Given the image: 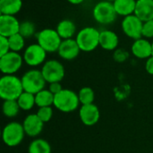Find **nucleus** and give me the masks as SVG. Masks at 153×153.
<instances>
[{"label": "nucleus", "mask_w": 153, "mask_h": 153, "mask_svg": "<svg viewBox=\"0 0 153 153\" xmlns=\"http://www.w3.org/2000/svg\"><path fill=\"white\" fill-rule=\"evenodd\" d=\"M23 91L22 80L13 74H5L0 79V97L4 100H17Z\"/></svg>", "instance_id": "nucleus-1"}, {"label": "nucleus", "mask_w": 153, "mask_h": 153, "mask_svg": "<svg viewBox=\"0 0 153 153\" xmlns=\"http://www.w3.org/2000/svg\"><path fill=\"white\" fill-rule=\"evenodd\" d=\"M100 34L97 29L93 27L82 28L76 35V42L81 51L91 52L100 46Z\"/></svg>", "instance_id": "nucleus-2"}, {"label": "nucleus", "mask_w": 153, "mask_h": 153, "mask_svg": "<svg viewBox=\"0 0 153 153\" xmlns=\"http://www.w3.org/2000/svg\"><path fill=\"white\" fill-rule=\"evenodd\" d=\"M79 97L74 91L64 89L61 92L55 95L54 106L59 111L64 113H70L77 109L79 106Z\"/></svg>", "instance_id": "nucleus-3"}, {"label": "nucleus", "mask_w": 153, "mask_h": 153, "mask_svg": "<svg viewBox=\"0 0 153 153\" xmlns=\"http://www.w3.org/2000/svg\"><path fill=\"white\" fill-rule=\"evenodd\" d=\"M92 15L98 23L103 25L113 23L117 17V13L114 7L113 2L107 0L100 1L95 4L92 10Z\"/></svg>", "instance_id": "nucleus-4"}, {"label": "nucleus", "mask_w": 153, "mask_h": 153, "mask_svg": "<svg viewBox=\"0 0 153 153\" xmlns=\"http://www.w3.org/2000/svg\"><path fill=\"white\" fill-rule=\"evenodd\" d=\"M38 44L41 46L47 53L57 52L62 43V39L57 33L56 30L44 29L36 34Z\"/></svg>", "instance_id": "nucleus-5"}, {"label": "nucleus", "mask_w": 153, "mask_h": 153, "mask_svg": "<svg viewBox=\"0 0 153 153\" xmlns=\"http://www.w3.org/2000/svg\"><path fill=\"white\" fill-rule=\"evenodd\" d=\"M22 83L23 91L32 94H37L40 91L44 90L46 85V80L41 73L39 70H30L26 72L22 77Z\"/></svg>", "instance_id": "nucleus-6"}, {"label": "nucleus", "mask_w": 153, "mask_h": 153, "mask_svg": "<svg viewBox=\"0 0 153 153\" xmlns=\"http://www.w3.org/2000/svg\"><path fill=\"white\" fill-rule=\"evenodd\" d=\"M23 126L18 122H12L7 124L3 129L2 138L4 143L9 147H15L19 145L25 135Z\"/></svg>", "instance_id": "nucleus-7"}, {"label": "nucleus", "mask_w": 153, "mask_h": 153, "mask_svg": "<svg viewBox=\"0 0 153 153\" xmlns=\"http://www.w3.org/2000/svg\"><path fill=\"white\" fill-rule=\"evenodd\" d=\"M41 73L47 82H60L65 77V67L59 61L52 59L44 63Z\"/></svg>", "instance_id": "nucleus-8"}, {"label": "nucleus", "mask_w": 153, "mask_h": 153, "mask_svg": "<svg viewBox=\"0 0 153 153\" xmlns=\"http://www.w3.org/2000/svg\"><path fill=\"white\" fill-rule=\"evenodd\" d=\"M22 62L23 56L18 52L10 51L0 56V70L4 74H13L20 70Z\"/></svg>", "instance_id": "nucleus-9"}, {"label": "nucleus", "mask_w": 153, "mask_h": 153, "mask_svg": "<svg viewBox=\"0 0 153 153\" xmlns=\"http://www.w3.org/2000/svg\"><path fill=\"white\" fill-rule=\"evenodd\" d=\"M122 30L124 33L136 40L143 37V22L139 19L134 13L126 16L124 20L122 21Z\"/></svg>", "instance_id": "nucleus-10"}, {"label": "nucleus", "mask_w": 153, "mask_h": 153, "mask_svg": "<svg viewBox=\"0 0 153 153\" xmlns=\"http://www.w3.org/2000/svg\"><path fill=\"white\" fill-rule=\"evenodd\" d=\"M47 56L46 50L39 44H31L25 49L23 53V61L30 66H37L41 65Z\"/></svg>", "instance_id": "nucleus-11"}, {"label": "nucleus", "mask_w": 153, "mask_h": 153, "mask_svg": "<svg viewBox=\"0 0 153 153\" xmlns=\"http://www.w3.org/2000/svg\"><path fill=\"white\" fill-rule=\"evenodd\" d=\"M20 22L14 15H0V36L9 38L19 33Z\"/></svg>", "instance_id": "nucleus-12"}, {"label": "nucleus", "mask_w": 153, "mask_h": 153, "mask_svg": "<svg viewBox=\"0 0 153 153\" xmlns=\"http://www.w3.org/2000/svg\"><path fill=\"white\" fill-rule=\"evenodd\" d=\"M79 115L82 124L87 126H92L96 125L100 117L99 108L94 104L82 105Z\"/></svg>", "instance_id": "nucleus-13"}, {"label": "nucleus", "mask_w": 153, "mask_h": 153, "mask_svg": "<svg viewBox=\"0 0 153 153\" xmlns=\"http://www.w3.org/2000/svg\"><path fill=\"white\" fill-rule=\"evenodd\" d=\"M57 52L61 58L65 60H74L79 56L81 49L76 42V39H69L62 41Z\"/></svg>", "instance_id": "nucleus-14"}, {"label": "nucleus", "mask_w": 153, "mask_h": 153, "mask_svg": "<svg viewBox=\"0 0 153 153\" xmlns=\"http://www.w3.org/2000/svg\"><path fill=\"white\" fill-rule=\"evenodd\" d=\"M22 126L27 135L30 137H36L41 133L44 123L40 120L37 114H30L26 117L22 123Z\"/></svg>", "instance_id": "nucleus-15"}, {"label": "nucleus", "mask_w": 153, "mask_h": 153, "mask_svg": "<svg viewBox=\"0 0 153 153\" xmlns=\"http://www.w3.org/2000/svg\"><path fill=\"white\" fill-rule=\"evenodd\" d=\"M131 49L133 55L140 59H148L152 56V43L145 39L134 40Z\"/></svg>", "instance_id": "nucleus-16"}, {"label": "nucleus", "mask_w": 153, "mask_h": 153, "mask_svg": "<svg viewBox=\"0 0 153 153\" xmlns=\"http://www.w3.org/2000/svg\"><path fill=\"white\" fill-rule=\"evenodd\" d=\"M134 14L143 22L153 20V0H137Z\"/></svg>", "instance_id": "nucleus-17"}, {"label": "nucleus", "mask_w": 153, "mask_h": 153, "mask_svg": "<svg viewBox=\"0 0 153 153\" xmlns=\"http://www.w3.org/2000/svg\"><path fill=\"white\" fill-rule=\"evenodd\" d=\"M119 39L116 32L104 30L100 34V46L105 50H115L118 46Z\"/></svg>", "instance_id": "nucleus-18"}, {"label": "nucleus", "mask_w": 153, "mask_h": 153, "mask_svg": "<svg viewBox=\"0 0 153 153\" xmlns=\"http://www.w3.org/2000/svg\"><path fill=\"white\" fill-rule=\"evenodd\" d=\"M136 2L137 0H115L113 4L117 15L126 17L134 13Z\"/></svg>", "instance_id": "nucleus-19"}, {"label": "nucleus", "mask_w": 153, "mask_h": 153, "mask_svg": "<svg viewBox=\"0 0 153 153\" xmlns=\"http://www.w3.org/2000/svg\"><path fill=\"white\" fill-rule=\"evenodd\" d=\"M56 31L63 39H73V36L76 32V26L71 20L65 19L58 22L56 26Z\"/></svg>", "instance_id": "nucleus-20"}, {"label": "nucleus", "mask_w": 153, "mask_h": 153, "mask_svg": "<svg viewBox=\"0 0 153 153\" xmlns=\"http://www.w3.org/2000/svg\"><path fill=\"white\" fill-rule=\"evenodd\" d=\"M22 6V0H0V13L4 15H15Z\"/></svg>", "instance_id": "nucleus-21"}, {"label": "nucleus", "mask_w": 153, "mask_h": 153, "mask_svg": "<svg viewBox=\"0 0 153 153\" xmlns=\"http://www.w3.org/2000/svg\"><path fill=\"white\" fill-rule=\"evenodd\" d=\"M55 95L49 90H42L35 94V103L39 108L51 107L54 105Z\"/></svg>", "instance_id": "nucleus-22"}, {"label": "nucleus", "mask_w": 153, "mask_h": 153, "mask_svg": "<svg viewBox=\"0 0 153 153\" xmlns=\"http://www.w3.org/2000/svg\"><path fill=\"white\" fill-rule=\"evenodd\" d=\"M29 153H51V146L46 140L36 139L30 143Z\"/></svg>", "instance_id": "nucleus-23"}, {"label": "nucleus", "mask_w": 153, "mask_h": 153, "mask_svg": "<svg viewBox=\"0 0 153 153\" xmlns=\"http://www.w3.org/2000/svg\"><path fill=\"white\" fill-rule=\"evenodd\" d=\"M17 102L20 106V108L22 110H30L33 108L35 103V95L30 92L23 91L22 95L17 99Z\"/></svg>", "instance_id": "nucleus-24"}, {"label": "nucleus", "mask_w": 153, "mask_h": 153, "mask_svg": "<svg viewBox=\"0 0 153 153\" xmlns=\"http://www.w3.org/2000/svg\"><path fill=\"white\" fill-rule=\"evenodd\" d=\"M2 108L4 115L10 118L15 117L21 109L17 100H4Z\"/></svg>", "instance_id": "nucleus-25"}, {"label": "nucleus", "mask_w": 153, "mask_h": 153, "mask_svg": "<svg viewBox=\"0 0 153 153\" xmlns=\"http://www.w3.org/2000/svg\"><path fill=\"white\" fill-rule=\"evenodd\" d=\"M79 101L82 105H89L93 104L95 94L91 88L90 87H83L80 90L78 93Z\"/></svg>", "instance_id": "nucleus-26"}, {"label": "nucleus", "mask_w": 153, "mask_h": 153, "mask_svg": "<svg viewBox=\"0 0 153 153\" xmlns=\"http://www.w3.org/2000/svg\"><path fill=\"white\" fill-rule=\"evenodd\" d=\"M19 33L24 38L28 39L35 35L36 33V26L35 24L28 20H25L20 23V29H19Z\"/></svg>", "instance_id": "nucleus-27"}, {"label": "nucleus", "mask_w": 153, "mask_h": 153, "mask_svg": "<svg viewBox=\"0 0 153 153\" xmlns=\"http://www.w3.org/2000/svg\"><path fill=\"white\" fill-rule=\"evenodd\" d=\"M8 41H9L10 50L13 51V52L21 51L24 48V45H25L24 38L20 33H16V34L9 37Z\"/></svg>", "instance_id": "nucleus-28"}, {"label": "nucleus", "mask_w": 153, "mask_h": 153, "mask_svg": "<svg viewBox=\"0 0 153 153\" xmlns=\"http://www.w3.org/2000/svg\"><path fill=\"white\" fill-rule=\"evenodd\" d=\"M36 114L43 123H47L52 118L53 110L51 107H42L39 108Z\"/></svg>", "instance_id": "nucleus-29"}, {"label": "nucleus", "mask_w": 153, "mask_h": 153, "mask_svg": "<svg viewBox=\"0 0 153 153\" xmlns=\"http://www.w3.org/2000/svg\"><path fill=\"white\" fill-rule=\"evenodd\" d=\"M143 37L147 38V39L153 38V20H150V21L143 22Z\"/></svg>", "instance_id": "nucleus-30"}, {"label": "nucleus", "mask_w": 153, "mask_h": 153, "mask_svg": "<svg viewBox=\"0 0 153 153\" xmlns=\"http://www.w3.org/2000/svg\"><path fill=\"white\" fill-rule=\"evenodd\" d=\"M10 46H9V41L8 38L0 36V56L7 54L10 52Z\"/></svg>", "instance_id": "nucleus-31"}, {"label": "nucleus", "mask_w": 153, "mask_h": 153, "mask_svg": "<svg viewBox=\"0 0 153 153\" xmlns=\"http://www.w3.org/2000/svg\"><path fill=\"white\" fill-rule=\"evenodd\" d=\"M48 90H49L54 95H56V94L61 92L64 89L62 88V85L60 84V82H52V83H49Z\"/></svg>", "instance_id": "nucleus-32"}, {"label": "nucleus", "mask_w": 153, "mask_h": 153, "mask_svg": "<svg viewBox=\"0 0 153 153\" xmlns=\"http://www.w3.org/2000/svg\"><path fill=\"white\" fill-rule=\"evenodd\" d=\"M114 56L117 61H124L127 56V53L123 49H117L116 50Z\"/></svg>", "instance_id": "nucleus-33"}, {"label": "nucleus", "mask_w": 153, "mask_h": 153, "mask_svg": "<svg viewBox=\"0 0 153 153\" xmlns=\"http://www.w3.org/2000/svg\"><path fill=\"white\" fill-rule=\"evenodd\" d=\"M145 68L148 74L153 75V56L147 59L146 64H145Z\"/></svg>", "instance_id": "nucleus-34"}, {"label": "nucleus", "mask_w": 153, "mask_h": 153, "mask_svg": "<svg viewBox=\"0 0 153 153\" xmlns=\"http://www.w3.org/2000/svg\"><path fill=\"white\" fill-rule=\"evenodd\" d=\"M70 4H82L84 0H67Z\"/></svg>", "instance_id": "nucleus-35"}, {"label": "nucleus", "mask_w": 153, "mask_h": 153, "mask_svg": "<svg viewBox=\"0 0 153 153\" xmlns=\"http://www.w3.org/2000/svg\"><path fill=\"white\" fill-rule=\"evenodd\" d=\"M107 1H109V2H114L115 0H107Z\"/></svg>", "instance_id": "nucleus-36"}, {"label": "nucleus", "mask_w": 153, "mask_h": 153, "mask_svg": "<svg viewBox=\"0 0 153 153\" xmlns=\"http://www.w3.org/2000/svg\"><path fill=\"white\" fill-rule=\"evenodd\" d=\"M152 56H153V42H152Z\"/></svg>", "instance_id": "nucleus-37"}]
</instances>
